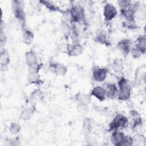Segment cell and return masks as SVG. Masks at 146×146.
Masks as SVG:
<instances>
[{
  "mask_svg": "<svg viewBox=\"0 0 146 146\" xmlns=\"http://www.w3.org/2000/svg\"><path fill=\"white\" fill-rule=\"evenodd\" d=\"M117 3L120 7V9L124 10L129 7L130 4L131 3V1L128 0H121L118 1Z\"/></svg>",
  "mask_w": 146,
  "mask_h": 146,
  "instance_id": "obj_25",
  "label": "cell"
},
{
  "mask_svg": "<svg viewBox=\"0 0 146 146\" xmlns=\"http://www.w3.org/2000/svg\"><path fill=\"white\" fill-rule=\"evenodd\" d=\"M118 99L123 101L129 100L132 89L129 81L124 77H121L118 80Z\"/></svg>",
  "mask_w": 146,
  "mask_h": 146,
  "instance_id": "obj_1",
  "label": "cell"
},
{
  "mask_svg": "<svg viewBox=\"0 0 146 146\" xmlns=\"http://www.w3.org/2000/svg\"><path fill=\"white\" fill-rule=\"evenodd\" d=\"M96 42L101 44H107V40L106 35L102 32H100L99 34H97L96 36Z\"/></svg>",
  "mask_w": 146,
  "mask_h": 146,
  "instance_id": "obj_24",
  "label": "cell"
},
{
  "mask_svg": "<svg viewBox=\"0 0 146 146\" xmlns=\"http://www.w3.org/2000/svg\"><path fill=\"white\" fill-rule=\"evenodd\" d=\"M91 96H93L99 101L103 102L106 97L105 88L100 86L94 87L91 91Z\"/></svg>",
  "mask_w": 146,
  "mask_h": 146,
  "instance_id": "obj_9",
  "label": "cell"
},
{
  "mask_svg": "<svg viewBox=\"0 0 146 146\" xmlns=\"http://www.w3.org/2000/svg\"><path fill=\"white\" fill-rule=\"evenodd\" d=\"M33 112V108L27 107L22 111L20 115V117L23 120H29L32 117Z\"/></svg>",
  "mask_w": 146,
  "mask_h": 146,
  "instance_id": "obj_18",
  "label": "cell"
},
{
  "mask_svg": "<svg viewBox=\"0 0 146 146\" xmlns=\"http://www.w3.org/2000/svg\"><path fill=\"white\" fill-rule=\"evenodd\" d=\"M28 81L31 84L39 83L40 82V76L38 72H28Z\"/></svg>",
  "mask_w": 146,
  "mask_h": 146,
  "instance_id": "obj_19",
  "label": "cell"
},
{
  "mask_svg": "<svg viewBox=\"0 0 146 146\" xmlns=\"http://www.w3.org/2000/svg\"><path fill=\"white\" fill-rule=\"evenodd\" d=\"M71 19L76 23L82 21L84 18V10L83 7L79 5H74L70 10Z\"/></svg>",
  "mask_w": 146,
  "mask_h": 146,
  "instance_id": "obj_4",
  "label": "cell"
},
{
  "mask_svg": "<svg viewBox=\"0 0 146 146\" xmlns=\"http://www.w3.org/2000/svg\"><path fill=\"white\" fill-rule=\"evenodd\" d=\"M12 9L14 15L23 29L26 22V15L24 11V3L22 1L15 0L12 1Z\"/></svg>",
  "mask_w": 146,
  "mask_h": 146,
  "instance_id": "obj_2",
  "label": "cell"
},
{
  "mask_svg": "<svg viewBox=\"0 0 146 146\" xmlns=\"http://www.w3.org/2000/svg\"><path fill=\"white\" fill-rule=\"evenodd\" d=\"M50 68L54 73L58 75L63 76L67 72V67L60 63H51Z\"/></svg>",
  "mask_w": 146,
  "mask_h": 146,
  "instance_id": "obj_8",
  "label": "cell"
},
{
  "mask_svg": "<svg viewBox=\"0 0 146 146\" xmlns=\"http://www.w3.org/2000/svg\"><path fill=\"white\" fill-rule=\"evenodd\" d=\"M131 41L128 39H123L118 42L117 47L123 53L128 54L131 50Z\"/></svg>",
  "mask_w": 146,
  "mask_h": 146,
  "instance_id": "obj_11",
  "label": "cell"
},
{
  "mask_svg": "<svg viewBox=\"0 0 146 146\" xmlns=\"http://www.w3.org/2000/svg\"><path fill=\"white\" fill-rule=\"evenodd\" d=\"M9 129L11 134L15 135L19 132L21 129V125L18 123L13 122L10 124Z\"/></svg>",
  "mask_w": 146,
  "mask_h": 146,
  "instance_id": "obj_21",
  "label": "cell"
},
{
  "mask_svg": "<svg viewBox=\"0 0 146 146\" xmlns=\"http://www.w3.org/2000/svg\"><path fill=\"white\" fill-rule=\"evenodd\" d=\"M135 48L142 54H145L146 51V39L145 35H141L137 38Z\"/></svg>",
  "mask_w": 146,
  "mask_h": 146,
  "instance_id": "obj_14",
  "label": "cell"
},
{
  "mask_svg": "<svg viewBox=\"0 0 146 146\" xmlns=\"http://www.w3.org/2000/svg\"><path fill=\"white\" fill-rule=\"evenodd\" d=\"M91 130V124H90V120L88 119H86L82 125V131L86 135H87L90 133Z\"/></svg>",
  "mask_w": 146,
  "mask_h": 146,
  "instance_id": "obj_23",
  "label": "cell"
},
{
  "mask_svg": "<svg viewBox=\"0 0 146 146\" xmlns=\"http://www.w3.org/2000/svg\"><path fill=\"white\" fill-rule=\"evenodd\" d=\"M105 90L106 96L110 99H113L117 96L118 88L114 83H108L106 85Z\"/></svg>",
  "mask_w": 146,
  "mask_h": 146,
  "instance_id": "obj_12",
  "label": "cell"
},
{
  "mask_svg": "<svg viewBox=\"0 0 146 146\" xmlns=\"http://www.w3.org/2000/svg\"><path fill=\"white\" fill-rule=\"evenodd\" d=\"M128 123V118L123 114H117L109 125V130L115 131L124 128Z\"/></svg>",
  "mask_w": 146,
  "mask_h": 146,
  "instance_id": "obj_3",
  "label": "cell"
},
{
  "mask_svg": "<svg viewBox=\"0 0 146 146\" xmlns=\"http://www.w3.org/2000/svg\"><path fill=\"white\" fill-rule=\"evenodd\" d=\"M131 51L132 56L134 58H138L142 55V54L139 50H137L136 48H135V47L132 48Z\"/></svg>",
  "mask_w": 146,
  "mask_h": 146,
  "instance_id": "obj_27",
  "label": "cell"
},
{
  "mask_svg": "<svg viewBox=\"0 0 146 146\" xmlns=\"http://www.w3.org/2000/svg\"><path fill=\"white\" fill-rule=\"evenodd\" d=\"M83 51V48L79 43H74L67 47L68 54L70 56H79L82 54Z\"/></svg>",
  "mask_w": 146,
  "mask_h": 146,
  "instance_id": "obj_10",
  "label": "cell"
},
{
  "mask_svg": "<svg viewBox=\"0 0 146 146\" xmlns=\"http://www.w3.org/2000/svg\"><path fill=\"white\" fill-rule=\"evenodd\" d=\"M0 63L1 70L5 71V69L7 68L8 64L10 63L9 53L8 51L6 49H3L1 51Z\"/></svg>",
  "mask_w": 146,
  "mask_h": 146,
  "instance_id": "obj_13",
  "label": "cell"
},
{
  "mask_svg": "<svg viewBox=\"0 0 146 146\" xmlns=\"http://www.w3.org/2000/svg\"><path fill=\"white\" fill-rule=\"evenodd\" d=\"M117 10L116 7L111 3H106L103 7V16L106 21H111L117 15Z\"/></svg>",
  "mask_w": 146,
  "mask_h": 146,
  "instance_id": "obj_5",
  "label": "cell"
},
{
  "mask_svg": "<svg viewBox=\"0 0 146 146\" xmlns=\"http://www.w3.org/2000/svg\"><path fill=\"white\" fill-rule=\"evenodd\" d=\"M107 72L108 70L106 68L95 66L92 68L93 79L96 82H103L106 79Z\"/></svg>",
  "mask_w": 146,
  "mask_h": 146,
  "instance_id": "obj_6",
  "label": "cell"
},
{
  "mask_svg": "<svg viewBox=\"0 0 146 146\" xmlns=\"http://www.w3.org/2000/svg\"><path fill=\"white\" fill-rule=\"evenodd\" d=\"M33 39H34L33 33L30 30L24 28L23 34H22L23 42L26 44H29L31 43H32Z\"/></svg>",
  "mask_w": 146,
  "mask_h": 146,
  "instance_id": "obj_17",
  "label": "cell"
},
{
  "mask_svg": "<svg viewBox=\"0 0 146 146\" xmlns=\"http://www.w3.org/2000/svg\"><path fill=\"white\" fill-rule=\"evenodd\" d=\"M42 96V94L41 91L38 89L35 90L31 94V100H33V101H37L41 98Z\"/></svg>",
  "mask_w": 146,
  "mask_h": 146,
  "instance_id": "obj_26",
  "label": "cell"
},
{
  "mask_svg": "<svg viewBox=\"0 0 146 146\" xmlns=\"http://www.w3.org/2000/svg\"><path fill=\"white\" fill-rule=\"evenodd\" d=\"M40 2L43 5H44L48 9L50 10L54 11H59V9L51 2L47 1H40Z\"/></svg>",
  "mask_w": 146,
  "mask_h": 146,
  "instance_id": "obj_22",
  "label": "cell"
},
{
  "mask_svg": "<svg viewBox=\"0 0 146 146\" xmlns=\"http://www.w3.org/2000/svg\"><path fill=\"white\" fill-rule=\"evenodd\" d=\"M76 100L78 103L83 106H87L89 105L91 103V95H89L86 94L79 93L76 96Z\"/></svg>",
  "mask_w": 146,
  "mask_h": 146,
  "instance_id": "obj_15",
  "label": "cell"
},
{
  "mask_svg": "<svg viewBox=\"0 0 146 146\" xmlns=\"http://www.w3.org/2000/svg\"><path fill=\"white\" fill-rule=\"evenodd\" d=\"M25 59H26V62L28 66L34 65L38 63L36 55L32 50L26 52Z\"/></svg>",
  "mask_w": 146,
  "mask_h": 146,
  "instance_id": "obj_16",
  "label": "cell"
},
{
  "mask_svg": "<svg viewBox=\"0 0 146 146\" xmlns=\"http://www.w3.org/2000/svg\"><path fill=\"white\" fill-rule=\"evenodd\" d=\"M126 135L122 132L119 130L113 131L111 136V141L115 145L123 146Z\"/></svg>",
  "mask_w": 146,
  "mask_h": 146,
  "instance_id": "obj_7",
  "label": "cell"
},
{
  "mask_svg": "<svg viewBox=\"0 0 146 146\" xmlns=\"http://www.w3.org/2000/svg\"><path fill=\"white\" fill-rule=\"evenodd\" d=\"M123 62L121 59H115L112 63V68L116 72L120 73L123 70Z\"/></svg>",
  "mask_w": 146,
  "mask_h": 146,
  "instance_id": "obj_20",
  "label": "cell"
}]
</instances>
